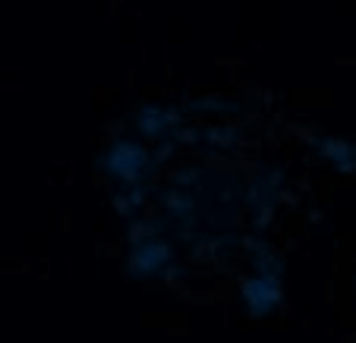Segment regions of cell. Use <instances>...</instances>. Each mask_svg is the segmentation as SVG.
Masks as SVG:
<instances>
[{
	"label": "cell",
	"mask_w": 356,
	"mask_h": 343,
	"mask_svg": "<svg viewBox=\"0 0 356 343\" xmlns=\"http://www.w3.org/2000/svg\"><path fill=\"white\" fill-rule=\"evenodd\" d=\"M95 170L104 174L111 183H117V189H127L139 186V183H152L158 167L152 161V151H145L142 142L114 139L95 155Z\"/></svg>",
	"instance_id": "cell-1"
},
{
	"label": "cell",
	"mask_w": 356,
	"mask_h": 343,
	"mask_svg": "<svg viewBox=\"0 0 356 343\" xmlns=\"http://www.w3.org/2000/svg\"><path fill=\"white\" fill-rule=\"evenodd\" d=\"M152 230H155V224H152V221H136V224H129L127 236L136 242V240H145V236H155Z\"/></svg>",
	"instance_id": "cell-9"
},
{
	"label": "cell",
	"mask_w": 356,
	"mask_h": 343,
	"mask_svg": "<svg viewBox=\"0 0 356 343\" xmlns=\"http://www.w3.org/2000/svg\"><path fill=\"white\" fill-rule=\"evenodd\" d=\"M177 145L174 139H161V142H155V151H152V161H155V167H161V164H168L170 158L177 155Z\"/></svg>",
	"instance_id": "cell-6"
},
{
	"label": "cell",
	"mask_w": 356,
	"mask_h": 343,
	"mask_svg": "<svg viewBox=\"0 0 356 343\" xmlns=\"http://www.w3.org/2000/svg\"><path fill=\"white\" fill-rule=\"evenodd\" d=\"M133 126L139 135L145 139H170L177 129L183 126V110L180 108H168V104H152V101H142L136 104L133 110Z\"/></svg>",
	"instance_id": "cell-2"
},
{
	"label": "cell",
	"mask_w": 356,
	"mask_h": 343,
	"mask_svg": "<svg viewBox=\"0 0 356 343\" xmlns=\"http://www.w3.org/2000/svg\"><path fill=\"white\" fill-rule=\"evenodd\" d=\"M186 114H240L243 110V101H236V98H193V101L186 104Z\"/></svg>",
	"instance_id": "cell-4"
},
{
	"label": "cell",
	"mask_w": 356,
	"mask_h": 343,
	"mask_svg": "<svg viewBox=\"0 0 356 343\" xmlns=\"http://www.w3.org/2000/svg\"><path fill=\"white\" fill-rule=\"evenodd\" d=\"M312 155L322 164H334L341 174H353L356 170V142L316 135V139H312Z\"/></svg>",
	"instance_id": "cell-3"
},
{
	"label": "cell",
	"mask_w": 356,
	"mask_h": 343,
	"mask_svg": "<svg viewBox=\"0 0 356 343\" xmlns=\"http://www.w3.org/2000/svg\"><path fill=\"white\" fill-rule=\"evenodd\" d=\"M193 180H205V170L202 167H180L174 176H170V183H174V189H183L189 186Z\"/></svg>",
	"instance_id": "cell-7"
},
{
	"label": "cell",
	"mask_w": 356,
	"mask_h": 343,
	"mask_svg": "<svg viewBox=\"0 0 356 343\" xmlns=\"http://www.w3.org/2000/svg\"><path fill=\"white\" fill-rule=\"evenodd\" d=\"M161 202H164V208H168V215L180 217V221L195 217V199H193V195H186V192H180V189H174V186L164 189Z\"/></svg>",
	"instance_id": "cell-5"
},
{
	"label": "cell",
	"mask_w": 356,
	"mask_h": 343,
	"mask_svg": "<svg viewBox=\"0 0 356 343\" xmlns=\"http://www.w3.org/2000/svg\"><path fill=\"white\" fill-rule=\"evenodd\" d=\"M111 205H114V211L120 217H133L136 215V208L129 205V199H127V192H123V189H117V192L111 195Z\"/></svg>",
	"instance_id": "cell-8"
}]
</instances>
